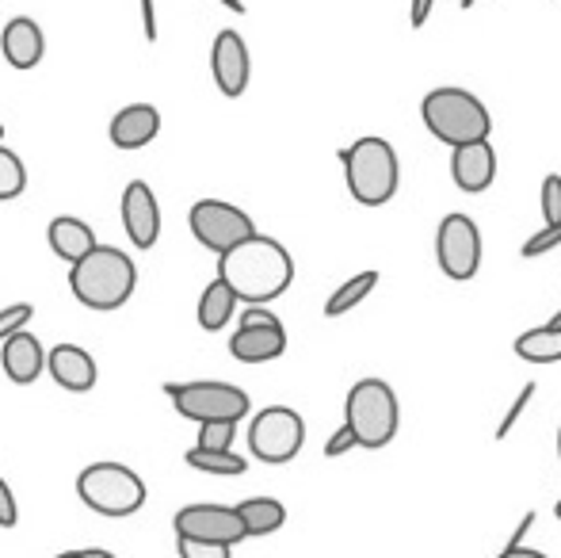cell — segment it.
Wrapping results in <instances>:
<instances>
[{"mask_svg":"<svg viewBox=\"0 0 561 558\" xmlns=\"http://www.w3.org/2000/svg\"><path fill=\"white\" fill-rule=\"evenodd\" d=\"M218 280L237 295V303L264 306L295 283V257L275 238L252 234L249 241L218 257Z\"/></svg>","mask_w":561,"mask_h":558,"instance_id":"1","label":"cell"},{"mask_svg":"<svg viewBox=\"0 0 561 558\" xmlns=\"http://www.w3.org/2000/svg\"><path fill=\"white\" fill-rule=\"evenodd\" d=\"M340 164H344L347 192L363 207H386L398 195L401 184V161L398 149L386 138H355L347 149H340Z\"/></svg>","mask_w":561,"mask_h":558,"instance_id":"2","label":"cell"},{"mask_svg":"<svg viewBox=\"0 0 561 558\" xmlns=\"http://www.w3.org/2000/svg\"><path fill=\"white\" fill-rule=\"evenodd\" d=\"M138 287V269L115 246H96L84 261L69 269V291L89 310H118Z\"/></svg>","mask_w":561,"mask_h":558,"instance_id":"3","label":"cell"},{"mask_svg":"<svg viewBox=\"0 0 561 558\" xmlns=\"http://www.w3.org/2000/svg\"><path fill=\"white\" fill-rule=\"evenodd\" d=\"M421 119L428 127L432 138H439L444 146L458 149L470 146V141H489L493 119H489V107L481 104L473 92L444 84V89H432L421 104Z\"/></svg>","mask_w":561,"mask_h":558,"instance_id":"4","label":"cell"},{"mask_svg":"<svg viewBox=\"0 0 561 558\" xmlns=\"http://www.w3.org/2000/svg\"><path fill=\"white\" fill-rule=\"evenodd\" d=\"M401 406L386 379H359L347 390L344 402V429L355 436V447L378 452L398 436Z\"/></svg>","mask_w":561,"mask_h":558,"instance_id":"5","label":"cell"},{"mask_svg":"<svg viewBox=\"0 0 561 558\" xmlns=\"http://www.w3.org/2000/svg\"><path fill=\"white\" fill-rule=\"evenodd\" d=\"M77 493H81V501L92 513L112 516V521L134 516L149 498L141 475L126 467V463H92V467H84L77 475Z\"/></svg>","mask_w":561,"mask_h":558,"instance_id":"6","label":"cell"},{"mask_svg":"<svg viewBox=\"0 0 561 558\" xmlns=\"http://www.w3.org/2000/svg\"><path fill=\"white\" fill-rule=\"evenodd\" d=\"M164 395L172 398L180 418L207 424V421H237L241 424L249 418L252 402L241 387L222 379H192V383H169Z\"/></svg>","mask_w":561,"mask_h":558,"instance_id":"7","label":"cell"},{"mask_svg":"<svg viewBox=\"0 0 561 558\" xmlns=\"http://www.w3.org/2000/svg\"><path fill=\"white\" fill-rule=\"evenodd\" d=\"M306 444V421L290 406H267L249 424V452L267 467L290 463Z\"/></svg>","mask_w":561,"mask_h":558,"instance_id":"8","label":"cell"},{"mask_svg":"<svg viewBox=\"0 0 561 558\" xmlns=\"http://www.w3.org/2000/svg\"><path fill=\"white\" fill-rule=\"evenodd\" d=\"M187 226H192L195 241L218 257L256 234V223L249 218V210H241L237 203L226 200H199L187 210Z\"/></svg>","mask_w":561,"mask_h":558,"instance_id":"9","label":"cell"},{"mask_svg":"<svg viewBox=\"0 0 561 558\" xmlns=\"http://www.w3.org/2000/svg\"><path fill=\"white\" fill-rule=\"evenodd\" d=\"M287 352V329L267 306H244L237 333L229 337V356L241 364H267Z\"/></svg>","mask_w":561,"mask_h":558,"instance_id":"10","label":"cell"},{"mask_svg":"<svg viewBox=\"0 0 561 558\" xmlns=\"http://www.w3.org/2000/svg\"><path fill=\"white\" fill-rule=\"evenodd\" d=\"M436 261L439 272L455 283H466L481 272V230L470 215H447L436 230Z\"/></svg>","mask_w":561,"mask_h":558,"instance_id":"11","label":"cell"},{"mask_svg":"<svg viewBox=\"0 0 561 558\" xmlns=\"http://www.w3.org/2000/svg\"><path fill=\"white\" fill-rule=\"evenodd\" d=\"M176 539H199V544H222L237 547L241 539H249L241 516L233 505H215V501H199V505H184L172 516Z\"/></svg>","mask_w":561,"mask_h":558,"instance_id":"12","label":"cell"},{"mask_svg":"<svg viewBox=\"0 0 561 558\" xmlns=\"http://www.w3.org/2000/svg\"><path fill=\"white\" fill-rule=\"evenodd\" d=\"M210 73H215L218 92L229 96V100H237L244 89H249L252 58H249V46H244V38L237 35L233 27L218 31L215 46H210Z\"/></svg>","mask_w":561,"mask_h":558,"instance_id":"13","label":"cell"},{"mask_svg":"<svg viewBox=\"0 0 561 558\" xmlns=\"http://www.w3.org/2000/svg\"><path fill=\"white\" fill-rule=\"evenodd\" d=\"M123 230L134 249H153L161 238V203L146 180H130L123 192Z\"/></svg>","mask_w":561,"mask_h":558,"instance_id":"14","label":"cell"},{"mask_svg":"<svg viewBox=\"0 0 561 558\" xmlns=\"http://www.w3.org/2000/svg\"><path fill=\"white\" fill-rule=\"evenodd\" d=\"M450 176H455L458 192L478 195L496 180V153L489 141H470V146L450 149Z\"/></svg>","mask_w":561,"mask_h":558,"instance_id":"15","label":"cell"},{"mask_svg":"<svg viewBox=\"0 0 561 558\" xmlns=\"http://www.w3.org/2000/svg\"><path fill=\"white\" fill-rule=\"evenodd\" d=\"M46 372L54 375L61 390L69 395H84V390L96 387L100 372H96V360L81 349V344H58V349L46 352Z\"/></svg>","mask_w":561,"mask_h":558,"instance_id":"16","label":"cell"},{"mask_svg":"<svg viewBox=\"0 0 561 558\" xmlns=\"http://www.w3.org/2000/svg\"><path fill=\"white\" fill-rule=\"evenodd\" d=\"M0 367H4V375L15 387H27V383H35L46 372V349L38 344L35 333L20 329V333H12L0 344Z\"/></svg>","mask_w":561,"mask_h":558,"instance_id":"17","label":"cell"},{"mask_svg":"<svg viewBox=\"0 0 561 558\" xmlns=\"http://www.w3.org/2000/svg\"><path fill=\"white\" fill-rule=\"evenodd\" d=\"M0 50H4L12 69H35L46 54L43 27H38L31 15H15V20H8L4 31H0Z\"/></svg>","mask_w":561,"mask_h":558,"instance_id":"18","label":"cell"},{"mask_svg":"<svg viewBox=\"0 0 561 558\" xmlns=\"http://www.w3.org/2000/svg\"><path fill=\"white\" fill-rule=\"evenodd\" d=\"M112 141L118 149H141L161 135V112L153 104H126L112 119Z\"/></svg>","mask_w":561,"mask_h":558,"instance_id":"19","label":"cell"},{"mask_svg":"<svg viewBox=\"0 0 561 558\" xmlns=\"http://www.w3.org/2000/svg\"><path fill=\"white\" fill-rule=\"evenodd\" d=\"M46 241H50L54 257H58V261H66L69 269H73L77 261H84V257L100 246L96 234H92V226L81 223V218H69V215L54 218L50 230H46Z\"/></svg>","mask_w":561,"mask_h":558,"instance_id":"20","label":"cell"},{"mask_svg":"<svg viewBox=\"0 0 561 558\" xmlns=\"http://www.w3.org/2000/svg\"><path fill=\"white\" fill-rule=\"evenodd\" d=\"M233 509H237V516H241L249 536H272V532H279L283 524H287V509H283V501H275V498H249Z\"/></svg>","mask_w":561,"mask_h":558,"instance_id":"21","label":"cell"},{"mask_svg":"<svg viewBox=\"0 0 561 558\" xmlns=\"http://www.w3.org/2000/svg\"><path fill=\"white\" fill-rule=\"evenodd\" d=\"M233 310H237V295L215 276L207 283V291H203V298H199V326L207 329V333H218V329L229 326Z\"/></svg>","mask_w":561,"mask_h":558,"instance_id":"22","label":"cell"},{"mask_svg":"<svg viewBox=\"0 0 561 558\" xmlns=\"http://www.w3.org/2000/svg\"><path fill=\"white\" fill-rule=\"evenodd\" d=\"M516 356L527 364H561V329L539 326L516 337Z\"/></svg>","mask_w":561,"mask_h":558,"instance_id":"23","label":"cell"},{"mask_svg":"<svg viewBox=\"0 0 561 558\" xmlns=\"http://www.w3.org/2000/svg\"><path fill=\"white\" fill-rule=\"evenodd\" d=\"M378 287V272L375 269H367V272H355L352 280H344L340 287L329 295V303H325V318H344L347 310H355V306L363 303V298L370 295V291Z\"/></svg>","mask_w":561,"mask_h":558,"instance_id":"24","label":"cell"},{"mask_svg":"<svg viewBox=\"0 0 561 558\" xmlns=\"http://www.w3.org/2000/svg\"><path fill=\"white\" fill-rule=\"evenodd\" d=\"M184 463L192 470H203V475H222V478H237L249 470V459L237 452H203V447H187Z\"/></svg>","mask_w":561,"mask_h":558,"instance_id":"25","label":"cell"},{"mask_svg":"<svg viewBox=\"0 0 561 558\" xmlns=\"http://www.w3.org/2000/svg\"><path fill=\"white\" fill-rule=\"evenodd\" d=\"M23 187H27V169H23L20 157L0 141V203L20 200Z\"/></svg>","mask_w":561,"mask_h":558,"instance_id":"26","label":"cell"},{"mask_svg":"<svg viewBox=\"0 0 561 558\" xmlns=\"http://www.w3.org/2000/svg\"><path fill=\"white\" fill-rule=\"evenodd\" d=\"M233 440H237V421H207L199 424L195 447H203V452H233Z\"/></svg>","mask_w":561,"mask_h":558,"instance_id":"27","label":"cell"},{"mask_svg":"<svg viewBox=\"0 0 561 558\" xmlns=\"http://www.w3.org/2000/svg\"><path fill=\"white\" fill-rule=\"evenodd\" d=\"M539 207H542V218H547V226H561V176H558V172H550V176L542 180Z\"/></svg>","mask_w":561,"mask_h":558,"instance_id":"28","label":"cell"},{"mask_svg":"<svg viewBox=\"0 0 561 558\" xmlns=\"http://www.w3.org/2000/svg\"><path fill=\"white\" fill-rule=\"evenodd\" d=\"M558 246H561V226H542L539 234H531V238L524 241L519 257H524V261H535V257H542V253H554Z\"/></svg>","mask_w":561,"mask_h":558,"instance_id":"29","label":"cell"},{"mask_svg":"<svg viewBox=\"0 0 561 558\" xmlns=\"http://www.w3.org/2000/svg\"><path fill=\"white\" fill-rule=\"evenodd\" d=\"M35 318V310H31L27 303H12L0 310V344L8 341L12 333H20V329H27V321Z\"/></svg>","mask_w":561,"mask_h":558,"instance_id":"30","label":"cell"},{"mask_svg":"<svg viewBox=\"0 0 561 558\" xmlns=\"http://www.w3.org/2000/svg\"><path fill=\"white\" fill-rule=\"evenodd\" d=\"M531 395H535V383H524V390L516 395V402L508 406V413H504V421L496 424V440H508V432L516 429L519 418L527 413V406H531Z\"/></svg>","mask_w":561,"mask_h":558,"instance_id":"31","label":"cell"},{"mask_svg":"<svg viewBox=\"0 0 561 558\" xmlns=\"http://www.w3.org/2000/svg\"><path fill=\"white\" fill-rule=\"evenodd\" d=\"M180 558H233V547L222 544H199V539H176Z\"/></svg>","mask_w":561,"mask_h":558,"instance_id":"32","label":"cell"},{"mask_svg":"<svg viewBox=\"0 0 561 558\" xmlns=\"http://www.w3.org/2000/svg\"><path fill=\"white\" fill-rule=\"evenodd\" d=\"M20 524V505H15L12 486L0 478V528H15Z\"/></svg>","mask_w":561,"mask_h":558,"instance_id":"33","label":"cell"},{"mask_svg":"<svg viewBox=\"0 0 561 558\" xmlns=\"http://www.w3.org/2000/svg\"><path fill=\"white\" fill-rule=\"evenodd\" d=\"M352 447H355V436L344 429V424H340L333 436H329V444H325V459H340V455H347Z\"/></svg>","mask_w":561,"mask_h":558,"instance_id":"34","label":"cell"},{"mask_svg":"<svg viewBox=\"0 0 561 558\" xmlns=\"http://www.w3.org/2000/svg\"><path fill=\"white\" fill-rule=\"evenodd\" d=\"M432 8H436V0H413V4H409V27L421 31L424 23H428Z\"/></svg>","mask_w":561,"mask_h":558,"instance_id":"35","label":"cell"},{"mask_svg":"<svg viewBox=\"0 0 561 558\" xmlns=\"http://www.w3.org/2000/svg\"><path fill=\"white\" fill-rule=\"evenodd\" d=\"M141 31L146 43H157V0H141Z\"/></svg>","mask_w":561,"mask_h":558,"instance_id":"36","label":"cell"},{"mask_svg":"<svg viewBox=\"0 0 561 558\" xmlns=\"http://www.w3.org/2000/svg\"><path fill=\"white\" fill-rule=\"evenodd\" d=\"M531 524H535V513H524V521H519V528L512 532L508 547H524V539H527V532H531Z\"/></svg>","mask_w":561,"mask_h":558,"instance_id":"37","label":"cell"},{"mask_svg":"<svg viewBox=\"0 0 561 558\" xmlns=\"http://www.w3.org/2000/svg\"><path fill=\"white\" fill-rule=\"evenodd\" d=\"M496 558H550V555H542V551H535V547H504Z\"/></svg>","mask_w":561,"mask_h":558,"instance_id":"38","label":"cell"},{"mask_svg":"<svg viewBox=\"0 0 561 558\" xmlns=\"http://www.w3.org/2000/svg\"><path fill=\"white\" fill-rule=\"evenodd\" d=\"M58 558H115L112 551H104V547H81V551H66Z\"/></svg>","mask_w":561,"mask_h":558,"instance_id":"39","label":"cell"},{"mask_svg":"<svg viewBox=\"0 0 561 558\" xmlns=\"http://www.w3.org/2000/svg\"><path fill=\"white\" fill-rule=\"evenodd\" d=\"M218 4L229 8L233 15H244V12H249V8H244V0H218Z\"/></svg>","mask_w":561,"mask_h":558,"instance_id":"40","label":"cell"},{"mask_svg":"<svg viewBox=\"0 0 561 558\" xmlns=\"http://www.w3.org/2000/svg\"><path fill=\"white\" fill-rule=\"evenodd\" d=\"M550 329H561V310L554 314V318H550Z\"/></svg>","mask_w":561,"mask_h":558,"instance_id":"41","label":"cell"},{"mask_svg":"<svg viewBox=\"0 0 561 558\" xmlns=\"http://www.w3.org/2000/svg\"><path fill=\"white\" fill-rule=\"evenodd\" d=\"M554 516H558V521H561V501H558V505H554Z\"/></svg>","mask_w":561,"mask_h":558,"instance_id":"42","label":"cell"},{"mask_svg":"<svg viewBox=\"0 0 561 558\" xmlns=\"http://www.w3.org/2000/svg\"><path fill=\"white\" fill-rule=\"evenodd\" d=\"M558 459H561V429H558Z\"/></svg>","mask_w":561,"mask_h":558,"instance_id":"43","label":"cell"},{"mask_svg":"<svg viewBox=\"0 0 561 558\" xmlns=\"http://www.w3.org/2000/svg\"><path fill=\"white\" fill-rule=\"evenodd\" d=\"M458 4H462V8H470V4H473V0H458Z\"/></svg>","mask_w":561,"mask_h":558,"instance_id":"44","label":"cell"},{"mask_svg":"<svg viewBox=\"0 0 561 558\" xmlns=\"http://www.w3.org/2000/svg\"><path fill=\"white\" fill-rule=\"evenodd\" d=\"M0 141H4V127H0Z\"/></svg>","mask_w":561,"mask_h":558,"instance_id":"45","label":"cell"}]
</instances>
